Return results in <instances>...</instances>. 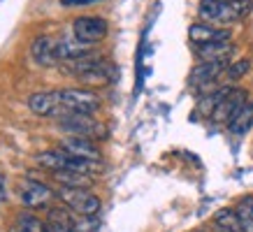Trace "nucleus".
I'll return each mask as SVG.
<instances>
[{
  "mask_svg": "<svg viewBox=\"0 0 253 232\" xmlns=\"http://www.w3.org/2000/svg\"><path fill=\"white\" fill-rule=\"evenodd\" d=\"M253 9V0H202L198 14L202 21L228 26L239 19H244Z\"/></svg>",
  "mask_w": 253,
  "mask_h": 232,
  "instance_id": "f257e3e1",
  "label": "nucleus"
},
{
  "mask_svg": "<svg viewBox=\"0 0 253 232\" xmlns=\"http://www.w3.org/2000/svg\"><path fill=\"white\" fill-rule=\"evenodd\" d=\"M38 162L51 172H68V174H82V177H93V174H98L102 170L100 160H86V158L72 155L68 151H63V149L40 154Z\"/></svg>",
  "mask_w": 253,
  "mask_h": 232,
  "instance_id": "f03ea898",
  "label": "nucleus"
},
{
  "mask_svg": "<svg viewBox=\"0 0 253 232\" xmlns=\"http://www.w3.org/2000/svg\"><path fill=\"white\" fill-rule=\"evenodd\" d=\"M56 195L61 197V202L70 211H75L77 216H98L100 209H102V202L95 193L86 191L84 186H65L61 184Z\"/></svg>",
  "mask_w": 253,
  "mask_h": 232,
  "instance_id": "7ed1b4c3",
  "label": "nucleus"
},
{
  "mask_svg": "<svg viewBox=\"0 0 253 232\" xmlns=\"http://www.w3.org/2000/svg\"><path fill=\"white\" fill-rule=\"evenodd\" d=\"M70 72L91 86H105L114 79V65L105 58H93V56H82L77 61H70Z\"/></svg>",
  "mask_w": 253,
  "mask_h": 232,
  "instance_id": "20e7f679",
  "label": "nucleus"
},
{
  "mask_svg": "<svg viewBox=\"0 0 253 232\" xmlns=\"http://www.w3.org/2000/svg\"><path fill=\"white\" fill-rule=\"evenodd\" d=\"M61 102L68 114H95L100 109V98L88 88H63Z\"/></svg>",
  "mask_w": 253,
  "mask_h": 232,
  "instance_id": "39448f33",
  "label": "nucleus"
},
{
  "mask_svg": "<svg viewBox=\"0 0 253 232\" xmlns=\"http://www.w3.org/2000/svg\"><path fill=\"white\" fill-rule=\"evenodd\" d=\"M246 98H249V93L244 88H223L221 100L216 102L214 112L209 114L211 121L214 123H230L232 118H235V114L244 107Z\"/></svg>",
  "mask_w": 253,
  "mask_h": 232,
  "instance_id": "423d86ee",
  "label": "nucleus"
},
{
  "mask_svg": "<svg viewBox=\"0 0 253 232\" xmlns=\"http://www.w3.org/2000/svg\"><path fill=\"white\" fill-rule=\"evenodd\" d=\"M72 33H75V39L93 46L107 38L109 26H107V21L100 19V16H79V19L72 21Z\"/></svg>",
  "mask_w": 253,
  "mask_h": 232,
  "instance_id": "0eeeda50",
  "label": "nucleus"
},
{
  "mask_svg": "<svg viewBox=\"0 0 253 232\" xmlns=\"http://www.w3.org/2000/svg\"><path fill=\"white\" fill-rule=\"evenodd\" d=\"M28 107H31L33 114L38 116H70L65 112L61 102V91H42V93H33L28 98Z\"/></svg>",
  "mask_w": 253,
  "mask_h": 232,
  "instance_id": "6e6552de",
  "label": "nucleus"
},
{
  "mask_svg": "<svg viewBox=\"0 0 253 232\" xmlns=\"http://www.w3.org/2000/svg\"><path fill=\"white\" fill-rule=\"evenodd\" d=\"M61 128L63 130H68L70 135H75V137H100L98 132H107L105 130V125L98 123L91 114H70L65 118H61Z\"/></svg>",
  "mask_w": 253,
  "mask_h": 232,
  "instance_id": "1a4fd4ad",
  "label": "nucleus"
},
{
  "mask_svg": "<svg viewBox=\"0 0 253 232\" xmlns=\"http://www.w3.org/2000/svg\"><path fill=\"white\" fill-rule=\"evenodd\" d=\"M188 39L193 42V46L211 44V42H225V39H230V31L228 28H214L209 23H193L188 28Z\"/></svg>",
  "mask_w": 253,
  "mask_h": 232,
  "instance_id": "9d476101",
  "label": "nucleus"
},
{
  "mask_svg": "<svg viewBox=\"0 0 253 232\" xmlns=\"http://www.w3.org/2000/svg\"><path fill=\"white\" fill-rule=\"evenodd\" d=\"M19 195L26 207H42L46 202L51 200V191L49 186L42 184V181H35V179H28L19 186Z\"/></svg>",
  "mask_w": 253,
  "mask_h": 232,
  "instance_id": "9b49d317",
  "label": "nucleus"
},
{
  "mask_svg": "<svg viewBox=\"0 0 253 232\" xmlns=\"http://www.w3.org/2000/svg\"><path fill=\"white\" fill-rule=\"evenodd\" d=\"M195 54L202 63H230V56L235 54V44L230 39L225 42H211V44L195 46Z\"/></svg>",
  "mask_w": 253,
  "mask_h": 232,
  "instance_id": "f8f14e48",
  "label": "nucleus"
},
{
  "mask_svg": "<svg viewBox=\"0 0 253 232\" xmlns=\"http://www.w3.org/2000/svg\"><path fill=\"white\" fill-rule=\"evenodd\" d=\"M58 149L68 151L72 155H79V158H86V160H100V149L88 137H75V135H70V137H65L58 144Z\"/></svg>",
  "mask_w": 253,
  "mask_h": 232,
  "instance_id": "ddd939ff",
  "label": "nucleus"
},
{
  "mask_svg": "<svg viewBox=\"0 0 253 232\" xmlns=\"http://www.w3.org/2000/svg\"><path fill=\"white\" fill-rule=\"evenodd\" d=\"M230 63H200V65L193 68L191 79H188V81H191V86H207V84H211V81H216L221 75H225V70H228Z\"/></svg>",
  "mask_w": 253,
  "mask_h": 232,
  "instance_id": "4468645a",
  "label": "nucleus"
},
{
  "mask_svg": "<svg viewBox=\"0 0 253 232\" xmlns=\"http://www.w3.org/2000/svg\"><path fill=\"white\" fill-rule=\"evenodd\" d=\"M88 49L91 46L79 39H61V42H56V61H77L82 56H88Z\"/></svg>",
  "mask_w": 253,
  "mask_h": 232,
  "instance_id": "2eb2a0df",
  "label": "nucleus"
},
{
  "mask_svg": "<svg viewBox=\"0 0 253 232\" xmlns=\"http://www.w3.org/2000/svg\"><path fill=\"white\" fill-rule=\"evenodd\" d=\"M31 56L40 65H54L56 63V42L49 38H38L31 46Z\"/></svg>",
  "mask_w": 253,
  "mask_h": 232,
  "instance_id": "dca6fc26",
  "label": "nucleus"
},
{
  "mask_svg": "<svg viewBox=\"0 0 253 232\" xmlns=\"http://www.w3.org/2000/svg\"><path fill=\"white\" fill-rule=\"evenodd\" d=\"M46 232H79L75 228V218L65 209H49L46 216Z\"/></svg>",
  "mask_w": 253,
  "mask_h": 232,
  "instance_id": "f3484780",
  "label": "nucleus"
},
{
  "mask_svg": "<svg viewBox=\"0 0 253 232\" xmlns=\"http://www.w3.org/2000/svg\"><path fill=\"white\" fill-rule=\"evenodd\" d=\"M228 128H230L232 135H246V132L251 130L253 128V102L251 100L244 102V107L235 114V118L228 123Z\"/></svg>",
  "mask_w": 253,
  "mask_h": 232,
  "instance_id": "a211bd4d",
  "label": "nucleus"
},
{
  "mask_svg": "<svg viewBox=\"0 0 253 232\" xmlns=\"http://www.w3.org/2000/svg\"><path fill=\"white\" fill-rule=\"evenodd\" d=\"M235 214H237L242 232H253V195H246V197H242L237 202Z\"/></svg>",
  "mask_w": 253,
  "mask_h": 232,
  "instance_id": "6ab92c4d",
  "label": "nucleus"
},
{
  "mask_svg": "<svg viewBox=\"0 0 253 232\" xmlns=\"http://www.w3.org/2000/svg\"><path fill=\"white\" fill-rule=\"evenodd\" d=\"M12 232H46V223L33 214H21L12 225Z\"/></svg>",
  "mask_w": 253,
  "mask_h": 232,
  "instance_id": "aec40b11",
  "label": "nucleus"
},
{
  "mask_svg": "<svg viewBox=\"0 0 253 232\" xmlns=\"http://www.w3.org/2000/svg\"><path fill=\"white\" fill-rule=\"evenodd\" d=\"M249 68H251V61H249V58L232 61L230 65H228V70H225V75H228V79H239V77H244L246 72H249Z\"/></svg>",
  "mask_w": 253,
  "mask_h": 232,
  "instance_id": "412c9836",
  "label": "nucleus"
},
{
  "mask_svg": "<svg viewBox=\"0 0 253 232\" xmlns=\"http://www.w3.org/2000/svg\"><path fill=\"white\" fill-rule=\"evenodd\" d=\"M75 228L79 232H95L98 230V221H95V216H77L75 218Z\"/></svg>",
  "mask_w": 253,
  "mask_h": 232,
  "instance_id": "4be33fe9",
  "label": "nucleus"
},
{
  "mask_svg": "<svg viewBox=\"0 0 253 232\" xmlns=\"http://www.w3.org/2000/svg\"><path fill=\"white\" fill-rule=\"evenodd\" d=\"M95 2H100V0H61L63 7H88Z\"/></svg>",
  "mask_w": 253,
  "mask_h": 232,
  "instance_id": "5701e85b",
  "label": "nucleus"
},
{
  "mask_svg": "<svg viewBox=\"0 0 253 232\" xmlns=\"http://www.w3.org/2000/svg\"><path fill=\"white\" fill-rule=\"evenodd\" d=\"M214 232H242V230H239V228H232V225L214 223Z\"/></svg>",
  "mask_w": 253,
  "mask_h": 232,
  "instance_id": "b1692460",
  "label": "nucleus"
},
{
  "mask_svg": "<svg viewBox=\"0 0 253 232\" xmlns=\"http://www.w3.org/2000/svg\"><path fill=\"white\" fill-rule=\"evenodd\" d=\"M7 197V188H5V177L0 174V200H5Z\"/></svg>",
  "mask_w": 253,
  "mask_h": 232,
  "instance_id": "393cba45",
  "label": "nucleus"
},
{
  "mask_svg": "<svg viewBox=\"0 0 253 232\" xmlns=\"http://www.w3.org/2000/svg\"><path fill=\"white\" fill-rule=\"evenodd\" d=\"M195 232H207V230H195Z\"/></svg>",
  "mask_w": 253,
  "mask_h": 232,
  "instance_id": "a878e982",
  "label": "nucleus"
}]
</instances>
